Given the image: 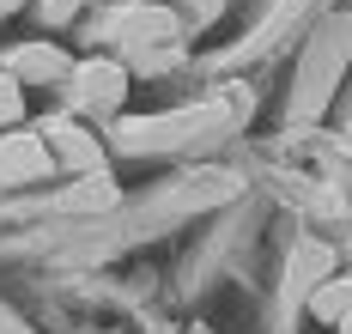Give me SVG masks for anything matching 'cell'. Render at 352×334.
<instances>
[{"instance_id": "obj_1", "label": "cell", "mask_w": 352, "mask_h": 334, "mask_svg": "<svg viewBox=\"0 0 352 334\" xmlns=\"http://www.w3.org/2000/svg\"><path fill=\"white\" fill-rule=\"evenodd\" d=\"M67 98L73 104H79V110H122V98H128V74H122V67H116V61H98V55H91V61H79V67H73V79H67Z\"/></svg>"}, {"instance_id": "obj_2", "label": "cell", "mask_w": 352, "mask_h": 334, "mask_svg": "<svg viewBox=\"0 0 352 334\" xmlns=\"http://www.w3.org/2000/svg\"><path fill=\"white\" fill-rule=\"evenodd\" d=\"M73 67L79 61H73L67 49H55V43H25V49L6 55V74L19 79V85H67Z\"/></svg>"}, {"instance_id": "obj_3", "label": "cell", "mask_w": 352, "mask_h": 334, "mask_svg": "<svg viewBox=\"0 0 352 334\" xmlns=\"http://www.w3.org/2000/svg\"><path fill=\"white\" fill-rule=\"evenodd\" d=\"M55 164V152L31 140V134H6L0 140V183H25V177H43Z\"/></svg>"}, {"instance_id": "obj_4", "label": "cell", "mask_w": 352, "mask_h": 334, "mask_svg": "<svg viewBox=\"0 0 352 334\" xmlns=\"http://www.w3.org/2000/svg\"><path fill=\"white\" fill-rule=\"evenodd\" d=\"M310 316L340 329V322L352 316V280H322L316 292H310Z\"/></svg>"}, {"instance_id": "obj_5", "label": "cell", "mask_w": 352, "mask_h": 334, "mask_svg": "<svg viewBox=\"0 0 352 334\" xmlns=\"http://www.w3.org/2000/svg\"><path fill=\"white\" fill-rule=\"evenodd\" d=\"M25 122V85L0 67V128H19Z\"/></svg>"}, {"instance_id": "obj_6", "label": "cell", "mask_w": 352, "mask_h": 334, "mask_svg": "<svg viewBox=\"0 0 352 334\" xmlns=\"http://www.w3.org/2000/svg\"><path fill=\"white\" fill-rule=\"evenodd\" d=\"M85 6H91V0H36V19H49V25H73Z\"/></svg>"}, {"instance_id": "obj_7", "label": "cell", "mask_w": 352, "mask_h": 334, "mask_svg": "<svg viewBox=\"0 0 352 334\" xmlns=\"http://www.w3.org/2000/svg\"><path fill=\"white\" fill-rule=\"evenodd\" d=\"M188 6H195V25H212L225 12V0H188Z\"/></svg>"}, {"instance_id": "obj_8", "label": "cell", "mask_w": 352, "mask_h": 334, "mask_svg": "<svg viewBox=\"0 0 352 334\" xmlns=\"http://www.w3.org/2000/svg\"><path fill=\"white\" fill-rule=\"evenodd\" d=\"M19 6H25V0H0V19H6V12H19Z\"/></svg>"}, {"instance_id": "obj_9", "label": "cell", "mask_w": 352, "mask_h": 334, "mask_svg": "<svg viewBox=\"0 0 352 334\" xmlns=\"http://www.w3.org/2000/svg\"><path fill=\"white\" fill-rule=\"evenodd\" d=\"M340 334H352V316H346V322H340Z\"/></svg>"}, {"instance_id": "obj_10", "label": "cell", "mask_w": 352, "mask_h": 334, "mask_svg": "<svg viewBox=\"0 0 352 334\" xmlns=\"http://www.w3.org/2000/svg\"><path fill=\"white\" fill-rule=\"evenodd\" d=\"M346 256H352V237H346Z\"/></svg>"}]
</instances>
